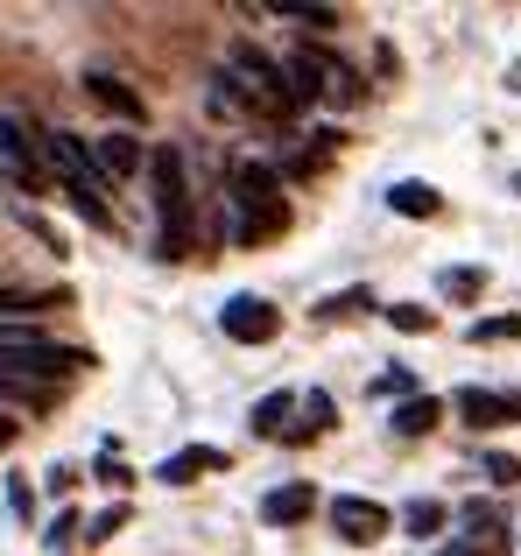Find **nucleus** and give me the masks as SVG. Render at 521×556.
I'll use <instances>...</instances> for the list:
<instances>
[{"instance_id": "0eeeda50", "label": "nucleus", "mask_w": 521, "mask_h": 556, "mask_svg": "<svg viewBox=\"0 0 521 556\" xmlns=\"http://www.w3.org/2000/svg\"><path fill=\"white\" fill-rule=\"evenodd\" d=\"M458 416L472 422V430H500V422L521 416V394H494V388H466L458 394Z\"/></svg>"}, {"instance_id": "f8f14e48", "label": "nucleus", "mask_w": 521, "mask_h": 556, "mask_svg": "<svg viewBox=\"0 0 521 556\" xmlns=\"http://www.w3.org/2000/svg\"><path fill=\"white\" fill-rule=\"evenodd\" d=\"M310 507H317V493H310V486H275L268 501H260V515H268L275 529H282V521H303Z\"/></svg>"}, {"instance_id": "6ab92c4d", "label": "nucleus", "mask_w": 521, "mask_h": 556, "mask_svg": "<svg viewBox=\"0 0 521 556\" xmlns=\"http://www.w3.org/2000/svg\"><path fill=\"white\" fill-rule=\"evenodd\" d=\"M486 275L480 268H444V296H480Z\"/></svg>"}, {"instance_id": "f03ea898", "label": "nucleus", "mask_w": 521, "mask_h": 556, "mask_svg": "<svg viewBox=\"0 0 521 556\" xmlns=\"http://www.w3.org/2000/svg\"><path fill=\"white\" fill-rule=\"evenodd\" d=\"M28 135H36L42 163H50L56 177H64L71 204H78V212L92 218V226H106V198H99V190H106V177H99V169H92V155H85V149H78V141H71V135H42V127H28Z\"/></svg>"}, {"instance_id": "4be33fe9", "label": "nucleus", "mask_w": 521, "mask_h": 556, "mask_svg": "<svg viewBox=\"0 0 521 556\" xmlns=\"http://www.w3.org/2000/svg\"><path fill=\"white\" fill-rule=\"evenodd\" d=\"M113 529H120V507H106V515H99V521H92V529H85V543H106V535H113Z\"/></svg>"}, {"instance_id": "39448f33", "label": "nucleus", "mask_w": 521, "mask_h": 556, "mask_svg": "<svg viewBox=\"0 0 521 556\" xmlns=\"http://www.w3.org/2000/svg\"><path fill=\"white\" fill-rule=\"evenodd\" d=\"M219 325H226V339H240V345H268L282 317H275V303H260V296H226Z\"/></svg>"}, {"instance_id": "f3484780", "label": "nucleus", "mask_w": 521, "mask_h": 556, "mask_svg": "<svg viewBox=\"0 0 521 556\" xmlns=\"http://www.w3.org/2000/svg\"><path fill=\"white\" fill-rule=\"evenodd\" d=\"M387 325H395V331H430L437 317H430L423 303H387Z\"/></svg>"}, {"instance_id": "dca6fc26", "label": "nucleus", "mask_w": 521, "mask_h": 556, "mask_svg": "<svg viewBox=\"0 0 521 556\" xmlns=\"http://www.w3.org/2000/svg\"><path fill=\"white\" fill-rule=\"evenodd\" d=\"M500 339H521V317H480L472 325V345H500Z\"/></svg>"}, {"instance_id": "5701e85b", "label": "nucleus", "mask_w": 521, "mask_h": 556, "mask_svg": "<svg viewBox=\"0 0 521 556\" xmlns=\"http://www.w3.org/2000/svg\"><path fill=\"white\" fill-rule=\"evenodd\" d=\"M500 549V535H480V543H458V549H444V556H494Z\"/></svg>"}, {"instance_id": "ddd939ff", "label": "nucleus", "mask_w": 521, "mask_h": 556, "mask_svg": "<svg viewBox=\"0 0 521 556\" xmlns=\"http://www.w3.org/2000/svg\"><path fill=\"white\" fill-rule=\"evenodd\" d=\"M437 416H444V408L430 402V394H409V402H402V408H395L387 422H395V437H423V430H430Z\"/></svg>"}, {"instance_id": "7ed1b4c3", "label": "nucleus", "mask_w": 521, "mask_h": 556, "mask_svg": "<svg viewBox=\"0 0 521 556\" xmlns=\"http://www.w3.org/2000/svg\"><path fill=\"white\" fill-rule=\"evenodd\" d=\"M155 212H163V254H191V184H183V155H155Z\"/></svg>"}, {"instance_id": "b1692460", "label": "nucleus", "mask_w": 521, "mask_h": 556, "mask_svg": "<svg viewBox=\"0 0 521 556\" xmlns=\"http://www.w3.org/2000/svg\"><path fill=\"white\" fill-rule=\"evenodd\" d=\"M8 444H14V422H8V416H0V451H8Z\"/></svg>"}, {"instance_id": "9d476101", "label": "nucleus", "mask_w": 521, "mask_h": 556, "mask_svg": "<svg viewBox=\"0 0 521 556\" xmlns=\"http://www.w3.org/2000/svg\"><path fill=\"white\" fill-rule=\"evenodd\" d=\"M92 169H99V177H135V169H141V149L127 135H99L92 141Z\"/></svg>"}, {"instance_id": "f257e3e1", "label": "nucleus", "mask_w": 521, "mask_h": 556, "mask_svg": "<svg viewBox=\"0 0 521 556\" xmlns=\"http://www.w3.org/2000/svg\"><path fill=\"white\" fill-rule=\"evenodd\" d=\"M233 204H240V218H233V240L240 247H260V240H275V232L289 226L282 177H275V169H260V163H247L233 177Z\"/></svg>"}, {"instance_id": "9b49d317", "label": "nucleus", "mask_w": 521, "mask_h": 556, "mask_svg": "<svg viewBox=\"0 0 521 556\" xmlns=\"http://www.w3.org/2000/svg\"><path fill=\"white\" fill-rule=\"evenodd\" d=\"M387 204H395V212L402 218H437V190H430V184H416V177H402V184H387Z\"/></svg>"}, {"instance_id": "2eb2a0df", "label": "nucleus", "mask_w": 521, "mask_h": 556, "mask_svg": "<svg viewBox=\"0 0 521 556\" xmlns=\"http://www.w3.org/2000/svg\"><path fill=\"white\" fill-rule=\"evenodd\" d=\"M282 22H303V28H331L339 8H317V0H282Z\"/></svg>"}, {"instance_id": "1a4fd4ad", "label": "nucleus", "mask_w": 521, "mask_h": 556, "mask_svg": "<svg viewBox=\"0 0 521 556\" xmlns=\"http://www.w3.org/2000/svg\"><path fill=\"white\" fill-rule=\"evenodd\" d=\"M85 92L99 99L106 113H120V121H149V106H141V92H127L113 71H85Z\"/></svg>"}, {"instance_id": "4468645a", "label": "nucleus", "mask_w": 521, "mask_h": 556, "mask_svg": "<svg viewBox=\"0 0 521 556\" xmlns=\"http://www.w3.org/2000/svg\"><path fill=\"white\" fill-rule=\"evenodd\" d=\"M296 408V394H268V402L254 408V437H282V416Z\"/></svg>"}, {"instance_id": "aec40b11", "label": "nucleus", "mask_w": 521, "mask_h": 556, "mask_svg": "<svg viewBox=\"0 0 521 556\" xmlns=\"http://www.w3.org/2000/svg\"><path fill=\"white\" fill-rule=\"evenodd\" d=\"M480 472L494 479V486H521V458H486Z\"/></svg>"}, {"instance_id": "6e6552de", "label": "nucleus", "mask_w": 521, "mask_h": 556, "mask_svg": "<svg viewBox=\"0 0 521 556\" xmlns=\"http://www.w3.org/2000/svg\"><path fill=\"white\" fill-rule=\"evenodd\" d=\"M226 465V451H212V444H191V451H169L155 472L169 479V486H191V479H205V472H219Z\"/></svg>"}, {"instance_id": "a211bd4d", "label": "nucleus", "mask_w": 521, "mask_h": 556, "mask_svg": "<svg viewBox=\"0 0 521 556\" xmlns=\"http://www.w3.org/2000/svg\"><path fill=\"white\" fill-rule=\"evenodd\" d=\"M402 521H409V535H437V529H444V507H437V501H416Z\"/></svg>"}, {"instance_id": "423d86ee", "label": "nucleus", "mask_w": 521, "mask_h": 556, "mask_svg": "<svg viewBox=\"0 0 521 556\" xmlns=\"http://www.w3.org/2000/svg\"><path fill=\"white\" fill-rule=\"evenodd\" d=\"M28 149H36V141H28V127H0V177H8L14 190H42V169H36V155H28Z\"/></svg>"}, {"instance_id": "393cba45", "label": "nucleus", "mask_w": 521, "mask_h": 556, "mask_svg": "<svg viewBox=\"0 0 521 556\" xmlns=\"http://www.w3.org/2000/svg\"><path fill=\"white\" fill-rule=\"evenodd\" d=\"M514 190H521V177H514Z\"/></svg>"}, {"instance_id": "412c9836", "label": "nucleus", "mask_w": 521, "mask_h": 556, "mask_svg": "<svg viewBox=\"0 0 521 556\" xmlns=\"http://www.w3.org/2000/svg\"><path fill=\"white\" fill-rule=\"evenodd\" d=\"M78 529H85V521H78V515H56V529H50V535H42V543H50V549H71V543H78Z\"/></svg>"}, {"instance_id": "20e7f679", "label": "nucleus", "mask_w": 521, "mask_h": 556, "mask_svg": "<svg viewBox=\"0 0 521 556\" xmlns=\"http://www.w3.org/2000/svg\"><path fill=\"white\" fill-rule=\"evenodd\" d=\"M331 529L345 535V543H381L387 529H395V515H387L381 501H359V493H339V501H331Z\"/></svg>"}]
</instances>
